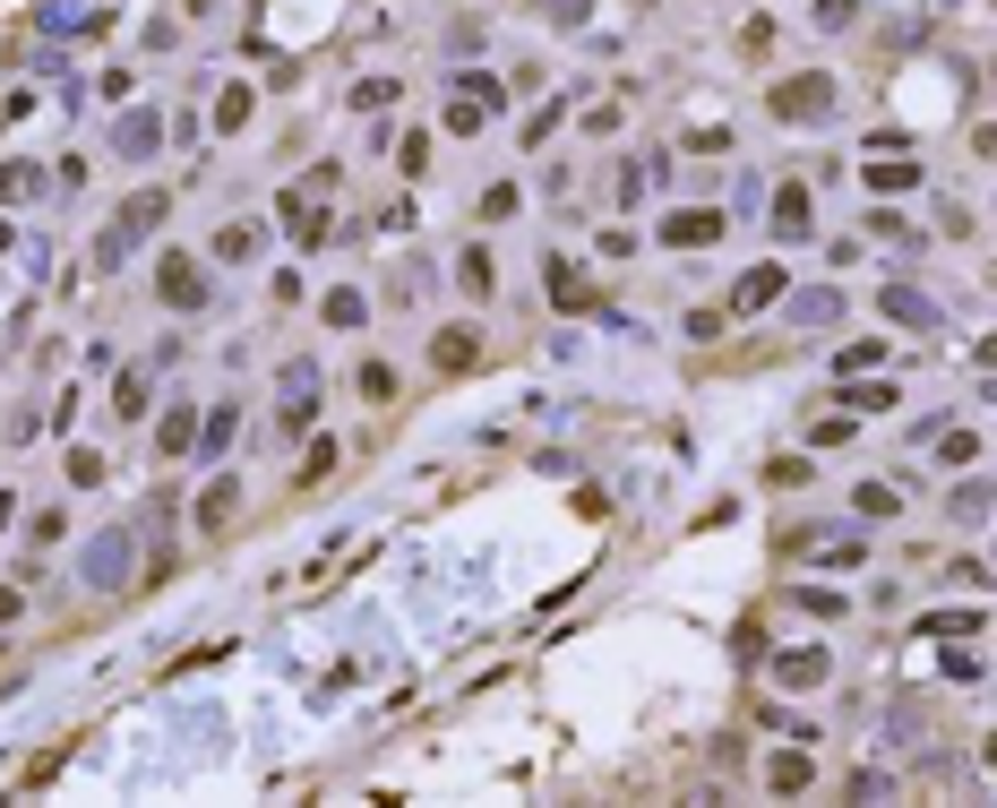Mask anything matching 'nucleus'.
Returning a JSON list of instances; mask_svg holds the SVG:
<instances>
[{"mask_svg":"<svg viewBox=\"0 0 997 808\" xmlns=\"http://www.w3.org/2000/svg\"><path fill=\"white\" fill-rule=\"evenodd\" d=\"M163 225V190H138L121 207V216H112V225H103V241H96V276H112V267L129 259V250H138V241H147V232Z\"/></svg>","mask_w":997,"mask_h":808,"instance_id":"f257e3e1","label":"nucleus"},{"mask_svg":"<svg viewBox=\"0 0 997 808\" xmlns=\"http://www.w3.org/2000/svg\"><path fill=\"white\" fill-rule=\"evenodd\" d=\"M766 103H774V121H826L835 112V78H817V69L808 78H782Z\"/></svg>","mask_w":997,"mask_h":808,"instance_id":"f03ea898","label":"nucleus"},{"mask_svg":"<svg viewBox=\"0 0 997 808\" xmlns=\"http://www.w3.org/2000/svg\"><path fill=\"white\" fill-rule=\"evenodd\" d=\"M156 292H163V310H198L207 301V276H198V259H156Z\"/></svg>","mask_w":997,"mask_h":808,"instance_id":"7ed1b4c3","label":"nucleus"},{"mask_svg":"<svg viewBox=\"0 0 997 808\" xmlns=\"http://www.w3.org/2000/svg\"><path fill=\"white\" fill-rule=\"evenodd\" d=\"M310 421H319V370L301 361V370H285V439L310 430Z\"/></svg>","mask_w":997,"mask_h":808,"instance_id":"20e7f679","label":"nucleus"},{"mask_svg":"<svg viewBox=\"0 0 997 808\" xmlns=\"http://www.w3.org/2000/svg\"><path fill=\"white\" fill-rule=\"evenodd\" d=\"M156 138H163V112H121V130H112V156H156Z\"/></svg>","mask_w":997,"mask_h":808,"instance_id":"39448f33","label":"nucleus"},{"mask_svg":"<svg viewBox=\"0 0 997 808\" xmlns=\"http://www.w3.org/2000/svg\"><path fill=\"white\" fill-rule=\"evenodd\" d=\"M662 241H671V250H697V241H722V216H714V207H679L671 225H662Z\"/></svg>","mask_w":997,"mask_h":808,"instance_id":"423d86ee","label":"nucleus"},{"mask_svg":"<svg viewBox=\"0 0 997 808\" xmlns=\"http://www.w3.org/2000/svg\"><path fill=\"white\" fill-rule=\"evenodd\" d=\"M826 671H835V662H826L817 646H791V654H774V679H782V688H817Z\"/></svg>","mask_w":997,"mask_h":808,"instance_id":"0eeeda50","label":"nucleus"},{"mask_svg":"<svg viewBox=\"0 0 997 808\" xmlns=\"http://www.w3.org/2000/svg\"><path fill=\"white\" fill-rule=\"evenodd\" d=\"M782 285H791L782 267H748L740 292H731V310H766V301H782Z\"/></svg>","mask_w":997,"mask_h":808,"instance_id":"6e6552de","label":"nucleus"},{"mask_svg":"<svg viewBox=\"0 0 997 808\" xmlns=\"http://www.w3.org/2000/svg\"><path fill=\"white\" fill-rule=\"evenodd\" d=\"M774 232H782V241H808V190H800V181L774 190Z\"/></svg>","mask_w":997,"mask_h":808,"instance_id":"1a4fd4ad","label":"nucleus"},{"mask_svg":"<svg viewBox=\"0 0 997 808\" xmlns=\"http://www.w3.org/2000/svg\"><path fill=\"white\" fill-rule=\"evenodd\" d=\"M869 190H877V198H903V190H920V163H903V156H877V163H869Z\"/></svg>","mask_w":997,"mask_h":808,"instance_id":"9d476101","label":"nucleus"},{"mask_svg":"<svg viewBox=\"0 0 997 808\" xmlns=\"http://www.w3.org/2000/svg\"><path fill=\"white\" fill-rule=\"evenodd\" d=\"M198 421H207V413H190V405H172V413H163V430H156V448H163V456L198 448Z\"/></svg>","mask_w":997,"mask_h":808,"instance_id":"9b49d317","label":"nucleus"},{"mask_svg":"<svg viewBox=\"0 0 997 808\" xmlns=\"http://www.w3.org/2000/svg\"><path fill=\"white\" fill-rule=\"evenodd\" d=\"M473 353H482L473 327H439V370H473Z\"/></svg>","mask_w":997,"mask_h":808,"instance_id":"f8f14e48","label":"nucleus"},{"mask_svg":"<svg viewBox=\"0 0 997 808\" xmlns=\"http://www.w3.org/2000/svg\"><path fill=\"white\" fill-rule=\"evenodd\" d=\"M456 285L473 292V301H490V292H499V276H490V250H465V259H456Z\"/></svg>","mask_w":997,"mask_h":808,"instance_id":"ddd939ff","label":"nucleus"},{"mask_svg":"<svg viewBox=\"0 0 997 808\" xmlns=\"http://www.w3.org/2000/svg\"><path fill=\"white\" fill-rule=\"evenodd\" d=\"M550 301H559V310H594V285H577L568 259H550Z\"/></svg>","mask_w":997,"mask_h":808,"instance_id":"4468645a","label":"nucleus"},{"mask_svg":"<svg viewBox=\"0 0 997 808\" xmlns=\"http://www.w3.org/2000/svg\"><path fill=\"white\" fill-rule=\"evenodd\" d=\"M886 405H895L886 379H851V388H843V413H886Z\"/></svg>","mask_w":997,"mask_h":808,"instance_id":"2eb2a0df","label":"nucleus"},{"mask_svg":"<svg viewBox=\"0 0 997 808\" xmlns=\"http://www.w3.org/2000/svg\"><path fill=\"white\" fill-rule=\"evenodd\" d=\"M361 319H370V301H361L353 285H336V292H327V327H361Z\"/></svg>","mask_w":997,"mask_h":808,"instance_id":"dca6fc26","label":"nucleus"},{"mask_svg":"<svg viewBox=\"0 0 997 808\" xmlns=\"http://www.w3.org/2000/svg\"><path fill=\"white\" fill-rule=\"evenodd\" d=\"M232 508H241V499H232V482H216L207 499H198V525H207V533H225V525H232Z\"/></svg>","mask_w":997,"mask_h":808,"instance_id":"f3484780","label":"nucleus"},{"mask_svg":"<svg viewBox=\"0 0 997 808\" xmlns=\"http://www.w3.org/2000/svg\"><path fill=\"white\" fill-rule=\"evenodd\" d=\"M971 628H980L971 611H929V619H920V637H937V646H955V637H971Z\"/></svg>","mask_w":997,"mask_h":808,"instance_id":"a211bd4d","label":"nucleus"},{"mask_svg":"<svg viewBox=\"0 0 997 808\" xmlns=\"http://www.w3.org/2000/svg\"><path fill=\"white\" fill-rule=\"evenodd\" d=\"M766 782H774V791H808V757H800V748H782V757L766 766Z\"/></svg>","mask_w":997,"mask_h":808,"instance_id":"6ab92c4d","label":"nucleus"},{"mask_svg":"<svg viewBox=\"0 0 997 808\" xmlns=\"http://www.w3.org/2000/svg\"><path fill=\"white\" fill-rule=\"evenodd\" d=\"M121 559H129V533H103L96 542V585H121Z\"/></svg>","mask_w":997,"mask_h":808,"instance_id":"aec40b11","label":"nucleus"},{"mask_svg":"<svg viewBox=\"0 0 997 808\" xmlns=\"http://www.w3.org/2000/svg\"><path fill=\"white\" fill-rule=\"evenodd\" d=\"M886 319H911V327H929V301L911 285H886Z\"/></svg>","mask_w":997,"mask_h":808,"instance_id":"412c9836","label":"nucleus"},{"mask_svg":"<svg viewBox=\"0 0 997 808\" xmlns=\"http://www.w3.org/2000/svg\"><path fill=\"white\" fill-rule=\"evenodd\" d=\"M241 121H250V87H225L216 96V130H241Z\"/></svg>","mask_w":997,"mask_h":808,"instance_id":"4be33fe9","label":"nucleus"},{"mask_svg":"<svg viewBox=\"0 0 997 808\" xmlns=\"http://www.w3.org/2000/svg\"><path fill=\"white\" fill-rule=\"evenodd\" d=\"M971 456H980L971 430H937V465H971Z\"/></svg>","mask_w":997,"mask_h":808,"instance_id":"5701e85b","label":"nucleus"},{"mask_svg":"<svg viewBox=\"0 0 997 808\" xmlns=\"http://www.w3.org/2000/svg\"><path fill=\"white\" fill-rule=\"evenodd\" d=\"M482 121H490V103H473V96H456V103H448V130H456V138H473Z\"/></svg>","mask_w":997,"mask_h":808,"instance_id":"b1692460","label":"nucleus"},{"mask_svg":"<svg viewBox=\"0 0 997 808\" xmlns=\"http://www.w3.org/2000/svg\"><path fill=\"white\" fill-rule=\"evenodd\" d=\"M232 421H241L232 405H225V413H207V430H198V448H207V456H225V448H232Z\"/></svg>","mask_w":997,"mask_h":808,"instance_id":"393cba45","label":"nucleus"},{"mask_svg":"<svg viewBox=\"0 0 997 808\" xmlns=\"http://www.w3.org/2000/svg\"><path fill=\"white\" fill-rule=\"evenodd\" d=\"M69 482L96 490V482H103V456H96V448H69Z\"/></svg>","mask_w":997,"mask_h":808,"instance_id":"a878e982","label":"nucleus"},{"mask_svg":"<svg viewBox=\"0 0 997 808\" xmlns=\"http://www.w3.org/2000/svg\"><path fill=\"white\" fill-rule=\"evenodd\" d=\"M250 250H258L250 225H225V232H216V259H250Z\"/></svg>","mask_w":997,"mask_h":808,"instance_id":"bb28decb","label":"nucleus"},{"mask_svg":"<svg viewBox=\"0 0 997 808\" xmlns=\"http://www.w3.org/2000/svg\"><path fill=\"white\" fill-rule=\"evenodd\" d=\"M138 413H147V370H129V379H121V421H138Z\"/></svg>","mask_w":997,"mask_h":808,"instance_id":"cd10ccee","label":"nucleus"},{"mask_svg":"<svg viewBox=\"0 0 997 808\" xmlns=\"http://www.w3.org/2000/svg\"><path fill=\"white\" fill-rule=\"evenodd\" d=\"M27 190H34L27 163H0V207H9V198H27Z\"/></svg>","mask_w":997,"mask_h":808,"instance_id":"c85d7f7f","label":"nucleus"},{"mask_svg":"<svg viewBox=\"0 0 997 808\" xmlns=\"http://www.w3.org/2000/svg\"><path fill=\"white\" fill-rule=\"evenodd\" d=\"M860 517H895V490H886V482H860Z\"/></svg>","mask_w":997,"mask_h":808,"instance_id":"c756f323","label":"nucleus"},{"mask_svg":"<svg viewBox=\"0 0 997 808\" xmlns=\"http://www.w3.org/2000/svg\"><path fill=\"white\" fill-rule=\"evenodd\" d=\"M877 361H886V345H843V370H851V379H860V370H877Z\"/></svg>","mask_w":997,"mask_h":808,"instance_id":"7c9ffc66","label":"nucleus"},{"mask_svg":"<svg viewBox=\"0 0 997 808\" xmlns=\"http://www.w3.org/2000/svg\"><path fill=\"white\" fill-rule=\"evenodd\" d=\"M860 18V0H817V27H851Z\"/></svg>","mask_w":997,"mask_h":808,"instance_id":"2f4dec72","label":"nucleus"},{"mask_svg":"<svg viewBox=\"0 0 997 808\" xmlns=\"http://www.w3.org/2000/svg\"><path fill=\"white\" fill-rule=\"evenodd\" d=\"M980 156H989V163H997V130H980Z\"/></svg>","mask_w":997,"mask_h":808,"instance_id":"473e14b6","label":"nucleus"},{"mask_svg":"<svg viewBox=\"0 0 997 808\" xmlns=\"http://www.w3.org/2000/svg\"><path fill=\"white\" fill-rule=\"evenodd\" d=\"M0 688H18V662H0Z\"/></svg>","mask_w":997,"mask_h":808,"instance_id":"72a5a7b5","label":"nucleus"},{"mask_svg":"<svg viewBox=\"0 0 997 808\" xmlns=\"http://www.w3.org/2000/svg\"><path fill=\"white\" fill-rule=\"evenodd\" d=\"M980 361H989V370H997V336H989V345H980Z\"/></svg>","mask_w":997,"mask_h":808,"instance_id":"f704fd0d","label":"nucleus"},{"mask_svg":"<svg viewBox=\"0 0 997 808\" xmlns=\"http://www.w3.org/2000/svg\"><path fill=\"white\" fill-rule=\"evenodd\" d=\"M0 241H9V225H0Z\"/></svg>","mask_w":997,"mask_h":808,"instance_id":"c9c22d12","label":"nucleus"},{"mask_svg":"<svg viewBox=\"0 0 997 808\" xmlns=\"http://www.w3.org/2000/svg\"><path fill=\"white\" fill-rule=\"evenodd\" d=\"M989 9H997V0H989Z\"/></svg>","mask_w":997,"mask_h":808,"instance_id":"e433bc0d","label":"nucleus"}]
</instances>
